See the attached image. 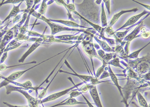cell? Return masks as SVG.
<instances>
[{"label":"cell","mask_w":150,"mask_h":107,"mask_svg":"<svg viewBox=\"0 0 150 107\" xmlns=\"http://www.w3.org/2000/svg\"><path fill=\"white\" fill-rule=\"evenodd\" d=\"M26 2V5H27V8L26 9L23 10V12L24 13L25 11H27L30 10V9L32 8L33 6L34 5V1H25Z\"/></svg>","instance_id":"obj_33"},{"label":"cell","mask_w":150,"mask_h":107,"mask_svg":"<svg viewBox=\"0 0 150 107\" xmlns=\"http://www.w3.org/2000/svg\"><path fill=\"white\" fill-rule=\"evenodd\" d=\"M150 44V43L147 44V45H145V46L143 47L142 48L139 49V50H137L136 51L133 52V53L130 54V55L128 56V57L129 58L133 59H137L138 58L139 54H140V52L142 50H143V49L146 48V47H147L148 45Z\"/></svg>","instance_id":"obj_25"},{"label":"cell","mask_w":150,"mask_h":107,"mask_svg":"<svg viewBox=\"0 0 150 107\" xmlns=\"http://www.w3.org/2000/svg\"><path fill=\"white\" fill-rule=\"evenodd\" d=\"M104 4H105L106 6V8L107 9L108 12V14L109 15H110L111 12H110V1L108 0V1H106V0H104L103 1Z\"/></svg>","instance_id":"obj_38"},{"label":"cell","mask_w":150,"mask_h":107,"mask_svg":"<svg viewBox=\"0 0 150 107\" xmlns=\"http://www.w3.org/2000/svg\"><path fill=\"white\" fill-rule=\"evenodd\" d=\"M140 36L141 37L144 39H148L150 37V31L147 30V31L142 32L141 35Z\"/></svg>","instance_id":"obj_36"},{"label":"cell","mask_w":150,"mask_h":107,"mask_svg":"<svg viewBox=\"0 0 150 107\" xmlns=\"http://www.w3.org/2000/svg\"><path fill=\"white\" fill-rule=\"evenodd\" d=\"M23 0H7V1H4L3 0L2 2L0 3V8L2 7V6L4 5H7V4H15L20 3L21 2H22Z\"/></svg>","instance_id":"obj_28"},{"label":"cell","mask_w":150,"mask_h":107,"mask_svg":"<svg viewBox=\"0 0 150 107\" xmlns=\"http://www.w3.org/2000/svg\"><path fill=\"white\" fill-rule=\"evenodd\" d=\"M80 36H74L71 35H61V36H55V38L58 40H61L63 41L69 42L71 40H77L79 39Z\"/></svg>","instance_id":"obj_20"},{"label":"cell","mask_w":150,"mask_h":107,"mask_svg":"<svg viewBox=\"0 0 150 107\" xmlns=\"http://www.w3.org/2000/svg\"><path fill=\"white\" fill-rule=\"evenodd\" d=\"M108 65L107 63H106L105 62H103V65L102 66L100 67H99V68L98 69L97 71V73L95 74V78H98L100 77V76H101V74H102V73L104 72V71L105 70L106 66Z\"/></svg>","instance_id":"obj_27"},{"label":"cell","mask_w":150,"mask_h":107,"mask_svg":"<svg viewBox=\"0 0 150 107\" xmlns=\"http://www.w3.org/2000/svg\"><path fill=\"white\" fill-rule=\"evenodd\" d=\"M64 64H63V65L61 66V67H60V69L58 70V71H57V73H56V74H55V76L53 77V78H52V80H51V81H50L49 83V84H48V86H47L45 88H44V90H43V91H42V92L39 94V95H38V96L37 97V98H38V99H39V100H41L43 99V98H44L46 96L47 93V91H48V89L49 88L50 86L51 85V83H52L53 81L54 80L55 78H56V76H57V75L58 74V73L60 71V69H61L62 67H63V66Z\"/></svg>","instance_id":"obj_18"},{"label":"cell","mask_w":150,"mask_h":107,"mask_svg":"<svg viewBox=\"0 0 150 107\" xmlns=\"http://www.w3.org/2000/svg\"><path fill=\"white\" fill-rule=\"evenodd\" d=\"M92 85H85L84 86H82L80 88H78V91L81 92L82 93H86L89 91L90 88Z\"/></svg>","instance_id":"obj_32"},{"label":"cell","mask_w":150,"mask_h":107,"mask_svg":"<svg viewBox=\"0 0 150 107\" xmlns=\"http://www.w3.org/2000/svg\"><path fill=\"white\" fill-rule=\"evenodd\" d=\"M12 21H10L9 22L7 23V24H6V26L3 29L1 30L0 31V42L2 41V39L3 38L4 35L6 34V33H7V31H8V26L10 24V23Z\"/></svg>","instance_id":"obj_30"},{"label":"cell","mask_w":150,"mask_h":107,"mask_svg":"<svg viewBox=\"0 0 150 107\" xmlns=\"http://www.w3.org/2000/svg\"><path fill=\"white\" fill-rule=\"evenodd\" d=\"M47 1L44 0L42 1V3L41 4V6L40 7V9L38 11V13L41 14L42 15L45 16V14L46 12L47 9V4L46 2Z\"/></svg>","instance_id":"obj_24"},{"label":"cell","mask_w":150,"mask_h":107,"mask_svg":"<svg viewBox=\"0 0 150 107\" xmlns=\"http://www.w3.org/2000/svg\"><path fill=\"white\" fill-rule=\"evenodd\" d=\"M15 38L14 31L12 29H10L4 35L2 41L0 42V49H5L7 45L12 41V39Z\"/></svg>","instance_id":"obj_10"},{"label":"cell","mask_w":150,"mask_h":107,"mask_svg":"<svg viewBox=\"0 0 150 107\" xmlns=\"http://www.w3.org/2000/svg\"><path fill=\"white\" fill-rule=\"evenodd\" d=\"M108 65H112L116 67H120L122 69H124L122 66L120 65V59L118 57H115L112 60L110 61L108 63Z\"/></svg>","instance_id":"obj_26"},{"label":"cell","mask_w":150,"mask_h":107,"mask_svg":"<svg viewBox=\"0 0 150 107\" xmlns=\"http://www.w3.org/2000/svg\"><path fill=\"white\" fill-rule=\"evenodd\" d=\"M37 63V61H33L32 62H29V63H22V64H19L18 65H14V66H6L5 64H1L0 65V71H5L6 69L10 68H12V67H17V66H23V65H27V64H36Z\"/></svg>","instance_id":"obj_22"},{"label":"cell","mask_w":150,"mask_h":107,"mask_svg":"<svg viewBox=\"0 0 150 107\" xmlns=\"http://www.w3.org/2000/svg\"><path fill=\"white\" fill-rule=\"evenodd\" d=\"M24 2V1H23L22 2H21L20 3H19L18 5H14L13 9H12V10L11 11L10 13H9L8 16H7V17L5 19H4V21H2V24H4V23L8 21L9 19H10L11 18L15 17L18 14H19L20 13L23 12V10H20V8L21 5L22 4L23 2Z\"/></svg>","instance_id":"obj_15"},{"label":"cell","mask_w":150,"mask_h":107,"mask_svg":"<svg viewBox=\"0 0 150 107\" xmlns=\"http://www.w3.org/2000/svg\"><path fill=\"white\" fill-rule=\"evenodd\" d=\"M110 76L109 73H108V71H107V70H105L104 72L102 73V74H101V76H100L98 79L99 80H102L104 78H107Z\"/></svg>","instance_id":"obj_37"},{"label":"cell","mask_w":150,"mask_h":107,"mask_svg":"<svg viewBox=\"0 0 150 107\" xmlns=\"http://www.w3.org/2000/svg\"><path fill=\"white\" fill-rule=\"evenodd\" d=\"M138 11V8H134L133 9L121 11L120 12L118 13L117 14H115L113 16L112 19H111V21H110L109 24L108 26H110V27H112L118 21L120 18L123 15V14H126V13H127L136 12Z\"/></svg>","instance_id":"obj_12"},{"label":"cell","mask_w":150,"mask_h":107,"mask_svg":"<svg viewBox=\"0 0 150 107\" xmlns=\"http://www.w3.org/2000/svg\"><path fill=\"white\" fill-rule=\"evenodd\" d=\"M107 67V71H108V73H109L110 76L111 77V80L112 81L115 86L118 88L120 95H121L122 97H123V99H124V95H123L122 90V88L120 86L119 82H118L119 80H118V78L116 76V74H115L114 72H113L111 67H110V65H108V67Z\"/></svg>","instance_id":"obj_13"},{"label":"cell","mask_w":150,"mask_h":107,"mask_svg":"<svg viewBox=\"0 0 150 107\" xmlns=\"http://www.w3.org/2000/svg\"><path fill=\"white\" fill-rule=\"evenodd\" d=\"M68 67L69 69H71L73 73H69L67 71H62L61 69H60V73H65L67 74H71L74 76H76L78 78H80V79L83 81V82L84 83H85L86 85H92V86H96V85H98L99 83H108L109 82V81H100V80H99L97 78L95 77H93L90 76H87V75H82V74H78V73H76L75 71L72 68V67L71 66L68 62L67 61V59H65L64 61V63Z\"/></svg>","instance_id":"obj_3"},{"label":"cell","mask_w":150,"mask_h":107,"mask_svg":"<svg viewBox=\"0 0 150 107\" xmlns=\"http://www.w3.org/2000/svg\"><path fill=\"white\" fill-rule=\"evenodd\" d=\"M69 49H67L64 50L63 51L60 52V53H59V54H57L56 55H54V56H53L52 57H50L49 58L47 59L46 60H45V61H42V62H40L39 63L36 64L35 66H33L31 67L30 68H28V69H26V70H24V71H16V72L12 73V74H11L9 76H8V77H4L3 76H1V78H3V79H4L3 81H6V82H7V81H15L16 80L19 79V78H20L21 76H22L23 75H24L25 73H27V72L28 71H30L31 69L34 68L35 67H37V66H39V65H40V64H42L43 63H44V62H46L47 61H49L50 59L53 58L54 57H56V56H57L59 55V54H63V53L65 52L66 51H67V50H68Z\"/></svg>","instance_id":"obj_6"},{"label":"cell","mask_w":150,"mask_h":107,"mask_svg":"<svg viewBox=\"0 0 150 107\" xmlns=\"http://www.w3.org/2000/svg\"><path fill=\"white\" fill-rule=\"evenodd\" d=\"M79 104H87V103L84 102H79L76 99H75V98H71L69 97L68 98H67L66 100H65L60 103H58L55 105H53L50 107H57L62 106H75L79 105Z\"/></svg>","instance_id":"obj_14"},{"label":"cell","mask_w":150,"mask_h":107,"mask_svg":"<svg viewBox=\"0 0 150 107\" xmlns=\"http://www.w3.org/2000/svg\"><path fill=\"white\" fill-rule=\"evenodd\" d=\"M137 96L139 103L141 106L142 107H150V106L148 105V104L147 103V101L144 98V97L143 96V95H142L140 92H138L137 93Z\"/></svg>","instance_id":"obj_23"},{"label":"cell","mask_w":150,"mask_h":107,"mask_svg":"<svg viewBox=\"0 0 150 107\" xmlns=\"http://www.w3.org/2000/svg\"><path fill=\"white\" fill-rule=\"evenodd\" d=\"M143 24V22L142 21L139 24L138 26H137L135 29L131 33L128 35L127 36H126L124 38L123 41L126 43L128 42H131L134 39L136 38L137 36L138 35L139 33H140V31H141V28L142 27H143V26H142Z\"/></svg>","instance_id":"obj_16"},{"label":"cell","mask_w":150,"mask_h":107,"mask_svg":"<svg viewBox=\"0 0 150 107\" xmlns=\"http://www.w3.org/2000/svg\"><path fill=\"white\" fill-rule=\"evenodd\" d=\"M68 78L73 83V84L74 85V86L73 87H71V88H67L66 90L62 91L61 92L52 93V94L50 95V96L46 97V98L41 100V101H40V104H43V103H47V102H51V101H53L56 100L57 99L60 98L61 97H63V96L67 95V94H68L69 92H71V91L74 90V89H75V88H78L79 86H81V85H83L84 83L83 82H82V83H79L77 84V85H76L75 83H74L73 80H72V78H71V77H69Z\"/></svg>","instance_id":"obj_4"},{"label":"cell","mask_w":150,"mask_h":107,"mask_svg":"<svg viewBox=\"0 0 150 107\" xmlns=\"http://www.w3.org/2000/svg\"><path fill=\"white\" fill-rule=\"evenodd\" d=\"M42 44V43L40 42H35L33 43L30 47L28 49V50L19 59L18 61L19 63H23L24 61L26 60V59L29 56V55H30L31 54H32L33 52H34L35 50H36Z\"/></svg>","instance_id":"obj_11"},{"label":"cell","mask_w":150,"mask_h":107,"mask_svg":"<svg viewBox=\"0 0 150 107\" xmlns=\"http://www.w3.org/2000/svg\"><path fill=\"white\" fill-rule=\"evenodd\" d=\"M4 104L7 106L8 107H29V106H17L12 105V104H9L7 102H3Z\"/></svg>","instance_id":"obj_39"},{"label":"cell","mask_w":150,"mask_h":107,"mask_svg":"<svg viewBox=\"0 0 150 107\" xmlns=\"http://www.w3.org/2000/svg\"><path fill=\"white\" fill-rule=\"evenodd\" d=\"M78 88H77L76 90L74 89V90L71 91V92H69L68 93L69 95V98H75L79 96L80 95L83 94L81 92L78 91Z\"/></svg>","instance_id":"obj_29"},{"label":"cell","mask_w":150,"mask_h":107,"mask_svg":"<svg viewBox=\"0 0 150 107\" xmlns=\"http://www.w3.org/2000/svg\"><path fill=\"white\" fill-rule=\"evenodd\" d=\"M24 13L21 14H18L15 17H14V19L12 20V22L13 24H17L18 23L20 22L21 19L22 18V15Z\"/></svg>","instance_id":"obj_34"},{"label":"cell","mask_w":150,"mask_h":107,"mask_svg":"<svg viewBox=\"0 0 150 107\" xmlns=\"http://www.w3.org/2000/svg\"><path fill=\"white\" fill-rule=\"evenodd\" d=\"M5 26H6V25H4V26H2V27H0V31H1V30L3 29L4 28V27H5Z\"/></svg>","instance_id":"obj_44"},{"label":"cell","mask_w":150,"mask_h":107,"mask_svg":"<svg viewBox=\"0 0 150 107\" xmlns=\"http://www.w3.org/2000/svg\"><path fill=\"white\" fill-rule=\"evenodd\" d=\"M104 3H101V19L102 27L105 28L108 26L106 12L104 9Z\"/></svg>","instance_id":"obj_21"},{"label":"cell","mask_w":150,"mask_h":107,"mask_svg":"<svg viewBox=\"0 0 150 107\" xmlns=\"http://www.w3.org/2000/svg\"><path fill=\"white\" fill-rule=\"evenodd\" d=\"M144 78L145 80H147V81H150V72H149L148 73L144 75Z\"/></svg>","instance_id":"obj_42"},{"label":"cell","mask_w":150,"mask_h":107,"mask_svg":"<svg viewBox=\"0 0 150 107\" xmlns=\"http://www.w3.org/2000/svg\"><path fill=\"white\" fill-rule=\"evenodd\" d=\"M8 52H4L0 58V65L3 64L8 57Z\"/></svg>","instance_id":"obj_35"},{"label":"cell","mask_w":150,"mask_h":107,"mask_svg":"<svg viewBox=\"0 0 150 107\" xmlns=\"http://www.w3.org/2000/svg\"><path fill=\"white\" fill-rule=\"evenodd\" d=\"M5 87L7 95L10 94L12 92L14 91L19 92L24 96V97L27 100L29 107H39V105L40 104L41 100L38 99L37 98H34L31 96L29 93L26 91L27 90H24V88L13 85H8Z\"/></svg>","instance_id":"obj_2"},{"label":"cell","mask_w":150,"mask_h":107,"mask_svg":"<svg viewBox=\"0 0 150 107\" xmlns=\"http://www.w3.org/2000/svg\"><path fill=\"white\" fill-rule=\"evenodd\" d=\"M82 97H83V98H84V100L86 101V103H87L88 106H89V107H94V106L93 105V104L90 102V101L87 99V98H86L85 96L83 94H82Z\"/></svg>","instance_id":"obj_40"},{"label":"cell","mask_w":150,"mask_h":107,"mask_svg":"<svg viewBox=\"0 0 150 107\" xmlns=\"http://www.w3.org/2000/svg\"><path fill=\"white\" fill-rule=\"evenodd\" d=\"M9 83H12L15 86L20 87L22 88H24V90L29 91V93H31L32 92L34 91V87L33 86L32 83L30 81H27L24 83H19L17 82H15V81H3L0 83V89L6 86Z\"/></svg>","instance_id":"obj_7"},{"label":"cell","mask_w":150,"mask_h":107,"mask_svg":"<svg viewBox=\"0 0 150 107\" xmlns=\"http://www.w3.org/2000/svg\"><path fill=\"white\" fill-rule=\"evenodd\" d=\"M89 92L95 105L97 107H103L96 86H92L90 88Z\"/></svg>","instance_id":"obj_9"},{"label":"cell","mask_w":150,"mask_h":107,"mask_svg":"<svg viewBox=\"0 0 150 107\" xmlns=\"http://www.w3.org/2000/svg\"><path fill=\"white\" fill-rule=\"evenodd\" d=\"M50 21L52 22L60 23L61 24L65 25L66 26L73 27H81L87 28L88 29L92 30V28L88 27H84L83 26L77 24V23L74 22L72 21H66V20H53V19H49Z\"/></svg>","instance_id":"obj_17"},{"label":"cell","mask_w":150,"mask_h":107,"mask_svg":"<svg viewBox=\"0 0 150 107\" xmlns=\"http://www.w3.org/2000/svg\"><path fill=\"white\" fill-rule=\"evenodd\" d=\"M82 49L84 50L86 54L90 58L91 61L92 62L93 67V71H94V76H95V71L94 69V65L93 58H98L99 60L101 61V59L98 55L97 52L94 46V44L92 43L90 40H84L81 43Z\"/></svg>","instance_id":"obj_5"},{"label":"cell","mask_w":150,"mask_h":107,"mask_svg":"<svg viewBox=\"0 0 150 107\" xmlns=\"http://www.w3.org/2000/svg\"><path fill=\"white\" fill-rule=\"evenodd\" d=\"M94 39L99 43L103 51H105L106 52H115L114 49H112V48H111L106 42L101 41L97 37L94 36Z\"/></svg>","instance_id":"obj_19"},{"label":"cell","mask_w":150,"mask_h":107,"mask_svg":"<svg viewBox=\"0 0 150 107\" xmlns=\"http://www.w3.org/2000/svg\"><path fill=\"white\" fill-rule=\"evenodd\" d=\"M134 2H136L137 4H138L142 6H143V7H145L146 8H147L148 10L150 11V6L149 5H145V4H143L141 3H139V2H137V1H133Z\"/></svg>","instance_id":"obj_41"},{"label":"cell","mask_w":150,"mask_h":107,"mask_svg":"<svg viewBox=\"0 0 150 107\" xmlns=\"http://www.w3.org/2000/svg\"><path fill=\"white\" fill-rule=\"evenodd\" d=\"M2 25H3L2 24V21L0 20V27H2Z\"/></svg>","instance_id":"obj_45"},{"label":"cell","mask_w":150,"mask_h":107,"mask_svg":"<svg viewBox=\"0 0 150 107\" xmlns=\"http://www.w3.org/2000/svg\"><path fill=\"white\" fill-rule=\"evenodd\" d=\"M1 76H2V75H1V73H0V80H1V78H1Z\"/></svg>","instance_id":"obj_46"},{"label":"cell","mask_w":150,"mask_h":107,"mask_svg":"<svg viewBox=\"0 0 150 107\" xmlns=\"http://www.w3.org/2000/svg\"><path fill=\"white\" fill-rule=\"evenodd\" d=\"M31 15L36 17L37 19H40L41 20L44 21L47 24H48L51 29V35L52 36H54L57 33L63 31H78L79 32H83L85 34H89L91 33L89 32L90 30H86L85 29H79L71 28L61 26L60 25L57 24L55 23L52 22L51 21H50L49 19L47 18L45 16L42 15L36 11H34Z\"/></svg>","instance_id":"obj_1"},{"label":"cell","mask_w":150,"mask_h":107,"mask_svg":"<svg viewBox=\"0 0 150 107\" xmlns=\"http://www.w3.org/2000/svg\"><path fill=\"white\" fill-rule=\"evenodd\" d=\"M150 12L146 11L144 10L141 13L138 14L136 15L133 16L132 17L130 18V19H128V20L123 25V26H121V27L119 29L116 30L115 32H118L120 30L123 29L124 28L127 27H129L130 26H132L133 25L135 24L143 16L145 15L146 14H149Z\"/></svg>","instance_id":"obj_8"},{"label":"cell","mask_w":150,"mask_h":107,"mask_svg":"<svg viewBox=\"0 0 150 107\" xmlns=\"http://www.w3.org/2000/svg\"><path fill=\"white\" fill-rule=\"evenodd\" d=\"M5 49H0V58H1V56H2V54H4Z\"/></svg>","instance_id":"obj_43"},{"label":"cell","mask_w":150,"mask_h":107,"mask_svg":"<svg viewBox=\"0 0 150 107\" xmlns=\"http://www.w3.org/2000/svg\"><path fill=\"white\" fill-rule=\"evenodd\" d=\"M104 32H105L110 36H115V32L112 29V27L108 26L107 27L104 28Z\"/></svg>","instance_id":"obj_31"}]
</instances>
